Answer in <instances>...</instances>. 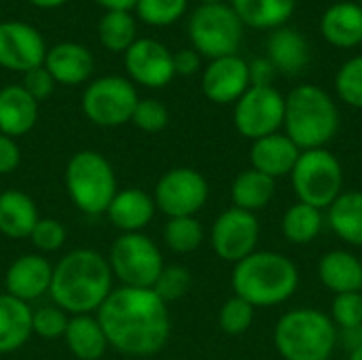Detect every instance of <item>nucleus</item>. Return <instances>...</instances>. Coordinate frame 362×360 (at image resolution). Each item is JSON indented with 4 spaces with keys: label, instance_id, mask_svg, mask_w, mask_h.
Masks as SVG:
<instances>
[{
    "label": "nucleus",
    "instance_id": "6e6552de",
    "mask_svg": "<svg viewBox=\"0 0 362 360\" xmlns=\"http://www.w3.org/2000/svg\"><path fill=\"white\" fill-rule=\"evenodd\" d=\"M108 265L121 286L153 289L165 267L159 246L140 233H121L108 252Z\"/></svg>",
    "mask_w": 362,
    "mask_h": 360
},
{
    "label": "nucleus",
    "instance_id": "f704fd0d",
    "mask_svg": "<svg viewBox=\"0 0 362 360\" xmlns=\"http://www.w3.org/2000/svg\"><path fill=\"white\" fill-rule=\"evenodd\" d=\"M337 95L352 108L362 110V55L348 59L335 76Z\"/></svg>",
    "mask_w": 362,
    "mask_h": 360
},
{
    "label": "nucleus",
    "instance_id": "09e8293b",
    "mask_svg": "<svg viewBox=\"0 0 362 360\" xmlns=\"http://www.w3.org/2000/svg\"><path fill=\"white\" fill-rule=\"evenodd\" d=\"M28 2L38 6V8H57V6L66 4L68 0H28Z\"/></svg>",
    "mask_w": 362,
    "mask_h": 360
},
{
    "label": "nucleus",
    "instance_id": "de8ad7c7",
    "mask_svg": "<svg viewBox=\"0 0 362 360\" xmlns=\"http://www.w3.org/2000/svg\"><path fill=\"white\" fill-rule=\"evenodd\" d=\"M93 2H98L106 11H127V13H132V8H136L138 0H93Z\"/></svg>",
    "mask_w": 362,
    "mask_h": 360
},
{
    "label": "nucleus",
    "instance_id": "1a4fd4ad",
    "mask_svg": "<svg viewBox=\"0 0 362 360\" xmlns=\"http://www.w3.org/2000/svg\"><path fill=\"white\" fill-rule=\"evenodd\" d=\"M244 34V23L238 13L221 4H202L193 11L189 19V36L199 55L218 59L225 55H235Z\"/></svg>",
    "mask_w": 362,
    "mask_h": 360
},
{
    "label": "nucleus",
    "instance_id": "a18cd8bd",
    "mask_svg": "<svg viewBox=\"0 0 362 360\" xmlns=\"http://www.w3.org/2000/svg\"><path fill=\"white\" fill-rule=\"evenodd\" d=\"M202 66V55L195 49H180L174 53V72L182 76H191L199 70Z\"/></svg>",
    "mask_w": 362,
    "mask_h": 360
},
{
    "label": "nucleus",
    "instance_id": "412c9836",
    "mask_svg": "<svg viewBox=\"0 0 362 360\" xmlns=\"http://www.w3.org/2000/svg\"><path fill=\"white\" fill-rule=\"evenodd\" d=\"M38 121V102L21 87L6 85L0 89V134L8 138L25 136Z\"/></svg>",
    "mask_w": 362,
    "mask_h": 360
},
{
    "label": "nucleus",
    "instance_id": "603ef678",
    "mask_svg": "<svg viewBox=\"0 0 362 360\" xmlns=\"http://www.w3.org/2000/svg\"><path fill=\"white\" fill-rule=\"evenodd\" d=\"M358 4H361V6H362V0H358Z\"/></svg>",
    "mask_w": 362,
    "mask_h": 360
},
{
    "label": "nucleus",
    "instance_id": "a211bd4d",
    "mask_svg": "<svg viewBox=\"0 0 362 360\" xmlns=\"http://www.w3.org/2000/svg\"><path fill=\"white\" fill-rule=\"evenodd\" d=\"M301 151L297 144L282 132L259 138L250 146V163L252 170L278 180L291 176Z\"/></svg>",
    "mask_w": 362,
    "mask_h": 360
},
{
    "label": "nucleus",
    "instance_id": "ea45409f",
    "mask_svg": "<svg viewBox=\"0 0 362 360\" xmlns=\"http://www.w3.org/2000/svg\"><path fill=\"white\" fill-rule=\"evenodd\" d=\"M132 123L146 134H157V132L168 127L170 110L165 108L163 102H159L155 98H146V100H140L136 104V110L132 115Z\"/></svg>",
    "mask_w": 362,
    "mask_h": 360
},
{
    "label": "nucleus",
    "instance_id": "4468645a",
    "mask_svg": "<svg viewBox=\"0 0 362 360\" xmlns=\"http://www.w3.org/2000/svg\"><path fill=\"white\" fill-rule=\"evenodd\" d=\"M47 42L25 21H0V68L25 74L45 64Z\"/></svg>",
    "mask_w": 362,
    "mask_h": 360
},
{
    "label": "nucleus",
    "instance_id": "2f4dec72",
    "mask_svg": "<svg viewBox=\"0 0 362 360\" xmlns=\"http://www.w3.org/2000/svg\"><path fill=\"white\" fill-rule=\"evenodd\" d=\"M102 45L112 53H125L138 40L136 17L127 11H106L98 23Z\"/></svg>",
    "mask_w": 362,
    "mask_h": 360
},
{
    "label": "nucleus",
    "instance_id": "aec40b11",
    "mask_svg": "<svg viewBox=\"0 0 362 360\" xmlns=\"http://www.w3.org/2000/svg\"><path fill=\"white\" fill-rule=\"evenodd\" d=\"M155 199L142 189H121L112 197L106 216L123 233H140L155 216Z\"/></svg>",
    "mask_w": 362,
    "mask_h": 360
},
{
    "label": "nucleus",
    "instance_id": "e433bc0d",
    "mask_svg": "<svg viewBox=\"0 0 362 360\" xmlns=\"http://www.w3.org/2000/svg\"><path fill=\"white\" fill-rule=\"evenodd\" d=\"M255 320V308L242 297H231L223 303L218 312V325L227 335H242L250 329Z\"/></svg>",
    "mask_w": 362,
    "mask_h": 360
},
{
    "label": "nucleus",
    "instance_id": "58836bf2",
    "mask_svg": "<svg viewBox=\"0 0 362 360\" xmlns=\"http://www.w3.org/2000/svg\"><path fill=\"white\" fill-rule=\"evenodd\" d=\"M68 314L53 306H42L38 310H32V333H36L42 339H57L64 337L68 327Z\"/></svg>",
    "mask_w": 362,
    "mask_h": 360
},
{
    "label": "nucleus",
    "instance_id": "39448f33",
    "mask_svg": "<svg viewBox=\"0 0 362 360\" xmlns=\"http://www.w3.org/2000/svg\"><path fill=\"white\" fill-rule=\"evenodd\" d=\"M274 346L284 360H331L337 348V327L320 310L297 308L278 320Z\"/></svg>",
    "mask_w": 362,
    "mask_h": 360
},
{
    "label": "nucleus",
    "instance_id": "393cba45",
    "mask_svg": "<svg viewBox=\"0 0 362 360\" xmlns=\"http://www.w3.org/2000/svg\"><path fill=\"white\" fill-rule=\"evenodd\" d=\"M32 337V308L25 301L0 293V354H11Z\"/></svg>",
    "mask_w": 362,
    "mask_h": 360
},
{
    "label": "nucleus",
    "instance_id": "c756f323",
    "mask_svg": "<svg viewBox=\"0 0 362 360\" xmlns=\"http://www.w3.org/2000/svg\"><path fill=\"white\" fill-rule=\"evenodd\" d=\"M276 193V180L257 172V170H244L235 176L231 185V202L233 208L246 210V212H259L263 210Z\"/></svg>",
    "mask_w": 362,
    "mask_h": 360
},
{
    "label": "nucleus",
    "instance_id": "4c0bfd02",
    "mask_svg": "<svg viewBox=\"0 0 362 360\" xmlns=\"http://www.w3.org/2000/svg\"><path fill=\"white\" fill-rule=\"evenodd\" d=\"M66 238H68V231L62 225V221H57V219H38V223L34 225L28 240L32 242V246L40 255H51V252H57L66 244Z\"/></svg>",
    "mask_w": 362,
    "mask_h": 360
},
{
    "label": "nucleus",
    "instance_id": "9d476101",
    "mask_svg": "<svg viewBox=\"0 0 362 360\" xmlns=\"http://www.w3.org/2000/svg\"><path fill=\"white\" fill-rule=\"evenodd\" d=\"M138 102L140 98L136 85L117 74L95 79L87 85L81 98L85 117L100 127H119L129 123Z\"/></svg>",
    "mask_w": 362,
    "mask_h": 360
},
{
    "label": "nucleus",
    "instance_id": "423d86ee",
    "mask_svg": "<svg viewBox=\"0 0 362 360\" xmlns=\"http://www.w3.org/2000/svg\"><path fill=\"white\" fill-rule=\"evenodd\" d=\"M64 182L72 204L89 216L106 214L119 191L110 161L98 151L74 153L66 166Z\"/></svg>",
    "mask_w": 362,
    "mask_h": 360
},
{
    "label": "nucleus",
    "instance_id": "cd10ccee",
    "mask_svg": "<svg viewBox=\"0 0 362 360\" xmlns=\"http://www.w3.org/2000/svg\"><path fill=\"white\" fill-rule=\"evenodd\" d=\"M327 223L350 246H362V191H344L329 208Z\"/></svg>",
    "mask_w": 362,
    "mask_h": 360
},
{
    "label": "nucleus",
    "instance_id": "5701e85b",
    "mask_svg": "<svg viewBox=\"0 0 362 360\" xmlns=\"http://www.w3.org/2000/svg\"><path fill=\"white\" fill-rule=\"evenodd\" d=\"M318 278L335 295L361 293L362 291V261L350 250H329L318 263Z\"/></svg>",
    "mask_w": 362,
    "mask_h": 360
},
{
    "label": "nucleus",
    "instance_id": "c9c22d12",
    "mask_svg": "<svg viewBox=\"0 0 362 360\" xmlns=\"http://www.w3.org/2000/svg\"><path fill=\"white\" fill-rule=\"evenodd\" d=\"M189 289H191V272L185 265H165L157 282L153 284V291L165 303L182 299Z\"/></svg>",
    "mask_w": 362,
    "mask_h": 360
},
{
    "label": "nucleus",
    "instance_id": "8fccbe9b",
    "mask_svg": "<svg viewBox=\"0 0 362 360\" xmlns=\"http://www.w3.org/2000/svg\"><path fill=\"white\" fill-rule=\"evenodd\" d=\"M348 360H362V346L361 348H356V350H352V352H350V356H348Z\"/></svg>",
    "mask_w": 362,
    "mask_h": 360
},
{
    "label": "nucleus",
    "instance_id": "6ab92c4d",
    "mask_svg": "<svg viewBox=\"0 0 362 360\" xmlns=\"http://www.w3.org/2000/svg\"><path fill=\"white\" fill-rule=\"evenodd\" d=\"M47 72L59 85H81L93 72V55L78 42H57L47 49L45 64Z\"/></svg>",
    "mask_w": 362,
    "mask_h": 360
},
{
    "label": "nucleus",
    "instance_id": "7ed1b4c3",
    "mask_svg": "<svg viewBox=\"0 0 362 360\" xmlns=\"http://www.w3.org/2000/svg\"><path fill=\"white\" fill-rule=\"evenodd\" d=\"M231 286L252 308H274L288 301L299 286L297 265L274 250H255L233 265Z\"/></svg>",
    "mask_w": 362,
    "mask_h": 360
},
{
    "label": "nucleus",
    "instance_id": "72a5a7b5",
    "mask_svg": "<svg viewBox=\"0 0 362 360\" xmlns=\"http://www.w3.org/2000/svg\"><path fill=\"white\" fill-rule=\"evenodd\" d=\"M187 4L189 0H138L136 13L140 21L155 28H163L176 23L185 15Z\"/></svg>",
    "mask_w": 362,
    "mask_h": 360
},
{
    "label": "nucleus",
    "instance_id": "2eb2a0df",
    "mask_svg": "<svg viewBox=\"0 0 362 360\" xmlns=\"http://www.w3.org/2000/svg\"><path fill=\"white\" fill-rule=\"evenodd\" d=\"M125 70L132 83L161 89L172 83L174 72V53L155 38H138L125 53Z\"/></svg>",
    "mask_w": 362,
    "mask_h": 360
},
{
    "label": "nucleus",
    "instance_id": "4be33fe9",
    "mask_svg": "<svg viewBox=\"0 0 362 360\" xmlns=\"http://www.w3.org/2000/svg\"><path fill=\"white\" fill-rule=\"evenodd\" d=\"M320 32L337 49H354L362 42V6L358 2L331 4L322 19Z\"/></svg>",
    "mask_w": 362,
    "mask_h": 360
},
{
    "label": "nucleus",
    "instance_id": "37998d69",
    "mask_svg": "<svg viewBox=\"0 0 362 360\" xmlns=\"http://www.w3.org/2000/svg\"><path fill=\"white\" fill-rule=\"evenodd\" d=\"M21 163V149L15 138L0 134V176L13 174Z\"/></svg>",
    "mask_w": 362,
    "mask_h": 360
},
{
    "label": "nucleus",
    "instance_id": "9b49d317",
    "mask_svg": "<svg viewBox=\"0 0 362 360\" xmlns=\"http://www.w3.org/2000/svg\"><path fill=\"white\" fill-rule=\"evenodd\" d=\"M210 187L195 168H172L155 185V206L168 219L195 216L208 202Z\"/></svg>",
    "mask_w": 362,
    "mask_h": 360
},
{
    "label": "nucleus",
    "instance_id": "dca6fc26",
    "mask_svg": "<svg viewBox=\"0 0 362 360\" xmlns=\"http://www.w3.org/2000/svg\"><path fill=\"white\" fill-rule=\"evenodd\" d=\"M250 87L248 64L240 55L212 59L202 79L204 95L214 104H235Z\"/></svg>",
    "mask_w": 362,
    "mask_h": 360
},
{
    "label": "nucleus",
    "instance_id": "ddd939ff",
    "mask_svg": "<svg viewBox=\"0 0 362 360\" xmlns=\"http://www.w3.org/2000/svg\"><path fill=\"white\" fill-rule=\"evenodd\" d=\"M259 233L261 227L257 214L240 208H229L212 223L210 244L218 259L235 265L257 250Z\"/></svg>",
    "mask_w": 362,
    "mask_h": 360
},
{
    "label": "nucleus",
    "instance_id": "49530a36",
    "mask_svg": "<svg viewBox=\"0 0 362 360\" xmlns=\"http://www.w3.org/2000/svg\"><path fill=\"white\" fill-rule=\"evenodd\" d=\"M337 344H339L344 350H348V352L361 348L362 325H358V327H350V329H339V331H337Z\"/></svg>",
    "mask_w": 362,
    "mask_h": 360
},
{
    "label": "nucleus",
    "instance_id": "79ce46f5",
    "mask_svg": "<svg viewBox=\"0 0 362 360\" xmlns=\"http://www.w3.org/2000/svg\"><path fill=\"white\" fill-rule=\"evenodd\" d=\"M55 81H53V76L47 72V68L45 66H38V68H34V70H28L25 74H23V83H21V87L36 100V102H40V100H47L53 91H55Z\"/></svg>",
    "mask_w": 362,
    "mask_h": 360
},
{
    "label": "nucleus",
    "instance_id": "f3484780",
    "mask_svg": "<svg viewBox=\"0 0 362 360\" xmlns=\"http://www.w3.org/2000/svg\"><path fill=\"white\" fill-rule=\"evenodd\" d=\"M53 265L42 255H21L15 259L4 276V293L19 301H36L49 293Z\"/></svg>",
    "mask_w": 362,
    "mask_h": 360
},
{
    "label": "nucleus",
    "instance_id": "a878e982",
    "mask_svg": "<svg viewBox=\"0 0 362 360\" xmlns=\"http://www.w3.org/2000/svg\"><path fill=\"white\" fill-rule=\"evenodd\" d=\"M244 25L255 30H278L293 17L297 0H229Z\"/></svg>",
    "mask_w": 362,
    "mask_h": 360
},
{
    "label": "nucleus",
    "instance_id": "f257e3e1",
    "mask_svg": "<svg viewBox=\"0 0 362 360\" xmlns=\"http://www.w3.org/2000/svg\"><path fill=\"white\" fill-rule=\"evenodd\" d=\"M95 318L108 348L127 356L144 359L161 352L172 333L168 303L153 289H112Z\"/></svg>",
    "mask_w": 362,
    "mask_h": 360
},
{
    "label": "nucleus",
    "instance_id": "c03bdc74",
    "mask_svg": "<svg viewBox=\"0 0 362 360\" xmlns=\"http://www.w3.org/2000/svg\"><path fill=\"white\" fill-rule=\"evenodd\" d=\"M276 66L267 57H257L248 64V74H250V87H272L274 76H276Z\"/></svg>",
    "mask_w": 362,
    "mask_h": 360
},
{
    "label": "nucleus",
    "instance_id": "f8f14e48",
    "mask_svg": "<svg viewBox=\"0 0 362 360\" xmlns=\"http://www.w3.org/2000/svg\"><path fill=\"white\" fill-rule=\"evenodd\" d=\"M235 129L248 138L259 140L278 134L284 125V95L272 87H248L233 108Z\"/></svg>",
    "mask_w": 362,
    "mask_h": 360
},
{
    "label": "nucleus",
    "instance_id": "473e14b6",
    "mask_svg": "<svg viewBox=\"0 0 362 360\" xmlns=\"http://www.w3.org/2000/svg\"><path fill=\"white\" fill-rule=\"evenodd\" d=\"M163 242L176 255H189L204 242V227L195 216L168 219L163 225Z\"/></svg>",
    "mask_w": 362,
    "mask_h": 360
},
{
    "label": "nucleus",
    "instance_id": "7c9ffc66",
    "mask_svg": "<svg viewBox=\"0 0 362 360\" xmlns=\"http://www.w3.org/2000/svg\"><path fill=\"white\" fill-rule=\"evenodd\" d=\"M325 227V214L322 210L308 206V204H293L284 216H282V233L291 244L305 246L314 242Z\"/></svg>",
    "mask_w": 362,
    "mask_h": 360
},
{
    "label": "nucleus",
    "instance_id": "f03ea898",
    "mask_svg": "<svg viewBox=\"0 0 362 360\" xmlns=\"http://www.w3.org/2000/svg\"><path fill=\"white\" fill-rule=\"evenodd\" d=\"M108 259L93 248H76L53 265L49 295L70 316L93 314L112 293Z\"/></svg>",
    "mask_w": 362,
    "mask_h": 360
},
{
    "label": "nucleus",
    "instance_id": "3c124183",
    "mask_svg": "<svg viewBox=\"0 0 362 360\" xmlns=\"http://www.w3.org/2000/svg\"><path fill=\"white\" fill-rule=\"evenodd\" d=\"M223 0H202V4H221Z\"/></svg>",
    "mask_w": 362,
    "mask_h": 360
},
{
    "label": "nucleus",
    "instance_id": "a19ab883",
    "mask_svg": "<svg viewBox=\"0 0 362 360\" xmlns=\"http://www.w3.org/2000/svg\"><path fill=\"white\" fill-rule=\"evenodd\" d=\"M331 320L337 331L362 325V293L335 295L331 306Z\"/></svg>",
    "mask_w": 362,
    "mask_h": 360
},
{
    "label": "nucleus",
    "instance_id": "20e7f679",
    "mask_svg": "<svg viewBox=\"0 0 362 360\" xmlns=\"http://www.w3.org/2000/svg\"><path fill=\"white\" fill-rule=\"evenodd\" d=\"M284 134L299 151L327 149L339 129V110L318 85H299L284 95Z\"/></svg>",
    "mask_w": 362,
    "mask_h": 360
},
{
    "label": "nucleus",
    "instance_id": "0eeeda50",
    "mask_svg": "<svg viewBox=\"0 0 362 360\" xmlns=\"http://www.w3.org/2000/svg\"><path fill=\"white\" fill-rule=\"evenodd\" d=\"M291 182L297 202L327 210L344 193V168L327 149L301 151L291 172Z\"/></svg>",
    "mask_w": 362,
    "mask_h": 360
},
{
    "label": "nucleus",
    "instance_id": "b1692460",
    "mask_svg": "<svg viewBox=\"0 0 362 360\" xmlns=\"http://www.w3.org/2000/svg\"><path fill=\"white\" fill-rule=\"evenodd\" d=\"M36 202L17 189L0 193V233L8 240H28L38 223Z\"/></svg>",
    "mask_w": 362,
    "mask_h": 360
},
{
    "label": "nucleus",
    "instance_id": "c85d7f7f",
    "mask_svg": "<svg viewBox=\"0 0 362 360\" xmlns=\"http://www.w3.org/2000/svg\"><path fill=\"white\" fill-rule=\"evenodd\" d=\"M267 53V59L276 66V70L284 74H299L310 62L308 40L291 28L274 30Z\"/></svg>",
    "mask_w": 362,
    "mask_h": 360
},
{
    "label": "nucleus",
    "instance_id": "bb28decb",
    "mask_svg": "<svg viewBox=\"0 0 362 360\" xmlns=\"http://www.w3.org/2000/svg\"><path fill=\"white\" fill-rule=\"evenodd\" d=\"M64 339L68 350L78 360H100L108 350L106 335L98 318L91 314L70 316Z\"/></svg>",
    "mask_w": 362,
    "mask_h": 360
}]
</instances>
